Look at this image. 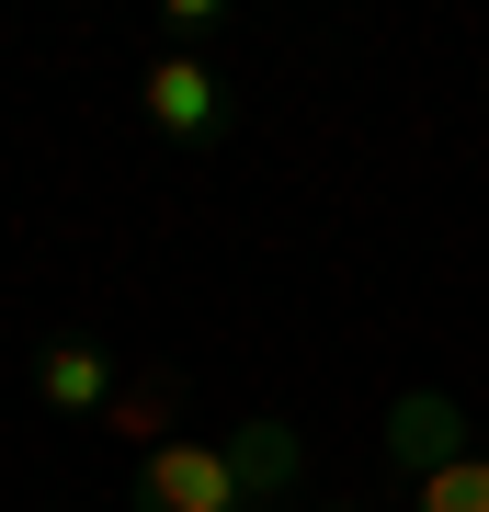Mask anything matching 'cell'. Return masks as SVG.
Masks as SVG:
<instances>
[{
  "mask_svg": "<svg viewBox=\"0 0 489 512\" xmlns=\"http://www.w3.org/2000/svg\"><path fill=\"white\" fill-rule=\"evenodd\" d=\"M137 114H148V137H160V148H182V160H217L228 126H239L228 80L205 69V57H171V46L137 69Z\"/></svg>",
  "mask_w": 489,
  "mask_h": 512,
  "instance_id": "cell-1",
  "label": "cell"
},
{
  "mask_svg": "<svg viewBox=\"0 0 489 512\" xmlns=\"http://www.w3.org/2000/svg\"><path fill=\"white\" fill-rule=\"evenodd\" d=\"M387 456H399V467L421 478V467H444V456H467V421H455V410L433 399V387H410V399L387 410Z\"/></svg>",
  "mask_w": 489,
  "mask_h": 512,
  "instance_id": "cell-6",
  "label": "cell"
},
{
  "mask_svg": "<svg viewBox=\"0 0 489 512\" xmlns=\"http://www.w3.org/2000/svg\"><path fill=\"white\" fill-rule=\"evenodd\" d=\"M126 512H251V501H239V478H228V444L171 433L160 456L126 467Z\"/></svg>",
  "mask_w": 489,
  "mask_h": 512,
  "instance_id": "cell-2",
  "label": "cell"
},
{
  "mask_svg": "<svg viewBox=\"0 0 489 512\" xmlns=\"http://www.w3.org/2000/svg\"><path fill=\"white\" fill-rule=\"evenodd\" d=\"M103 433L114 444H137V456H160V444L182 433V365H148L114 387V410H103Z\"/></svg>",
  "mask_w": 489,
  "mask_h": 512,
  "instance_id": "cell-5",
  "label": "cell"
},
{
  "mask_svg": "<svg viewBox=\"0 0 489 512\" xmlns=\"http://www.w3.org/2000/svg\"><path fill=\"white\" fill-rule=\"evenodd\" d=\"M217 23H228V0H171V12H160V46H171V57H205Z\"/></svg>",
  "mask_w": 489,
  "mask_h": 512,
  "instance_id": "cell-8",
  "label": "cell"
},
{
  "mask_svg": "<svg viewBox=\"0 0 489 512\" xmlns=\"http://www.w3.org/2000/svg\"><path fill=\"white\" fill-rule=\"evenodd\" d=\"M114 387H126V365H114L103 342H46V353H35V399H46L57 421H103Z\"/></svg>",
  "mask_w": 489,
  "mask_h": 512,
  "instance_id": "cell-4",
  "label": "cell"
},
{
  "mask_svg": "<svg viewBox=\"0 0 489 512\" xmlns=\"http://www.w3.org/2000/svg\"><path fill=\"white\" fill-rule=\"evenodd\" d=\"M228 478H239V501H251V512H285L296 490H308V433L273 421V410H251V421L228 433Z\"/></svg>",
  "mask_w": 489,
  "mask_h": 512,
  "instance_id": "cell-3",
  "label": "cell"
},
{
  "mask_svg": "<svg viewBox=\"0 0 489 512\" xmlns=\"http://www.w3.org/2000/svg\"><path fill=\"white\" fill-rule=\"evenodd\" d=\"M410 512H489V456L467 444V456L421 467V478H410Z\"/></svg>",
  "mask_w": 489,
  "mask_h": 512,
  "instance_id": "cell-7",
  "label": "cell"
}]
</instances>
